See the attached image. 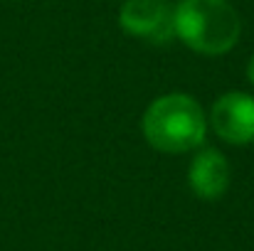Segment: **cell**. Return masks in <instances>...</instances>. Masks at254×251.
Wrapping results in <instances>:
<instances>
[{"label": "cell", "mask_w": 254, "mask_h": 251, "mask_svg": "<svg viewBox=\"0 0 254 251\" xmlns=\"http://www.w3.org/2000/svg\"><path fill=\"white\" fill-rule=\"evenodd\" d=\"M180 42L200 54L230 52L242 32L237 10L227 0H183L173 10Z\"/></svg>", "instance_id": "6da1fadb"}, {"label": "cell", "mask_w": 254, "mask_h": 251, "mask_svg": "<svg viewBox=\"0 0 254 251\" xmlns=\"http://www.w3.org/2000/svg\"><path fill=\"white\" fill-rule=\"evenodd\" d=\"M207 121L188 94H166L143 113V136L161 153H188L205 141Z\"/></svg>", "instance_id": "7a4b0ae2"}, {"label": "cell", "mask_w": 254, "mask_h": 251, "mask_svg": "<svg viewBox=\"0 0 254 251\" xmlns=\"http://www.w3.org/2000/svg\"><path fill=\"white\" fill-rule=\"evenodd\" d=\"M119 25L126 35L148 45H166L175 35L173 10L163 0H126L119 12Z\"/></svg>", "instance_id": "3957f363"}, {"label": "cell", "mask_w": 254, "mask_h": 251, "mask_svg": "<svg viewBox=\"0 0 254 251\" xmlns=\"http://www.w3.org/2000/svg\"><path fill=\"white\" fill-rule=\"evenodd\" d=\"M212 128L215 133L232 146L254 143V99L242 91L222 94L212 106Z\"/></svg>", "instance_id": "277c9868"}, {"label": "cell", "mask_w": 254, "mask_h": 251, "mask_svg": "<svg viewBox=\"0 0 254 251\" xmlns=\"http://www.w3.org/2000/svg\"><path fill=\"white\" fill-rule=\"evenodd\" d=\"M188 182L200 200L205 202L220 200L230 187V165L225 155L215 148H205L202 153H197L188 170Z\"/></svg>", "instance_id": "5b68a950"}, {"label": "cell", "mask_w": 254, "mask_h": 251, "mask_svg": "<svg viewBox=\"0 0 254 251\" xmlns=\"http://www.w3.org/2000/svg\"><path fill=\"white\" fill-rule=\"evenodd\" d=\"M247 77H250V82L254 84V54H252V59H250V64H247Z\"/></svg>", "instance_id": "8992f818"}]
</instances>
